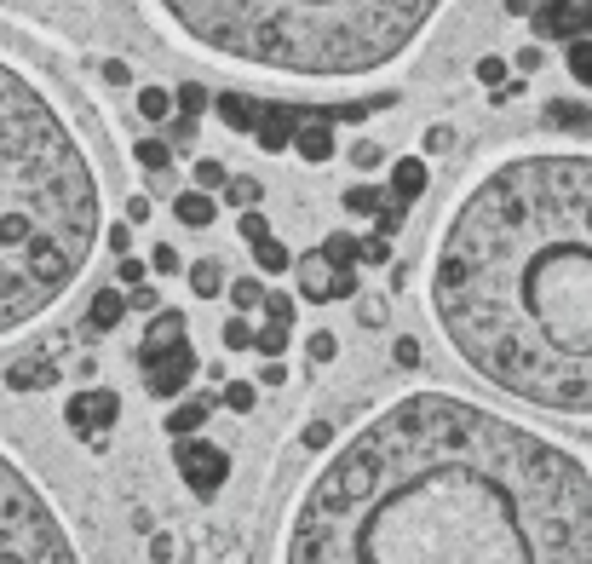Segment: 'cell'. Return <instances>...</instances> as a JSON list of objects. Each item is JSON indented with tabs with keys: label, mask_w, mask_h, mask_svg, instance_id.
I'll return each mask as SVG.
<instances>
[{
	"label": "cell",
	"mask_w": 592,
	"mask_h": 564,
	"mask_svg": "<svg viewBox=\"0 0 592 564\" xmlns=\"http://www.w3.org/2000/svg\"><path fill=\"white\" fill-rule=\"evenodd\" d=\"M0 564H81V547L58 507L6 449H0Z\"/></svg>",
	"instance_id": "5"
},
{
	"label": "cell",
	"mask_w": 592,
	"mask_h": 564,
	"mask_svg": "<svg viewBox=\"0 0 592 564\" xmlns=\"http://www.w3.org/2000/svg\"><path fill=\"white\" fill-rule=\"evenodd\" d=\"M288 334H294V329H271V323H265V329L253 334V346H259L265 357H282V352H288Z\"/></svg>",
	"instance_id": "24"
},
{
	"label": "cell",
	"mask_w": 592,
	"mask_h": 564,
	"mask_svg": "<svg viewBox=\"0 0 592 564\" xmlns=\"http://www.w3.org/2000/svg\"><path fill=\"white\" fill-rule=\"evenodd\" d=\"M196 426H202V403H179V409L167 415V432H173V438H184V432H196Z\"/></svg>",
	"instance_id": "23"
},
{
	"label": "cell",
	"mask_w": 592,
	"mask_h": 564,
	"mask_svg": "<svg viewBox=\"0 0 592 564\" xmlns=\"http://www.w3.org/2000/svg\"><path fill=\"white\" fill-rule=\"evenodd\" d=\"M552 121H564V127H581V121H587V116H581L575 104H552Z\"/></svg>",
	"instance_id": "36"
},
{
	"label": "cell",
	"mask_w": 592,
	"mask_h": 564,
	"mask_svg": "<svg viewBox=\"0 0 592 564\" xmlns=\"http://www.w3.org/2000/svg\"><path fill=\"white\" fill-rule=\"evenodd\" d=\"M196 185H207V190L225 185V167H219V162H196Z\"/></svg>",
	"instance_id": "34"
},
{
	"label": "cell",
	"mask_w": 592,
	"mask_h": 564,
	"mask_svg": "<svg viewBox=\"0 0 592 564\" xmlns=\"http://www.w3.org/2000/svg\"><path fill=\"white\" fill-rule=\"evenodd\" d=\"M184 116H196V110H202V87H184Z\"/></svg>",
	"instance_id": "38"
},
{
	"label": "cell",
	"mask_w": 592,
	"mask_h": 564,
	"mask_svg": "<svg viewBox=\"0 0 592 564\" xmlns=\"http://www.w3.org/2000/svg\"><path fill=\"white\" fill-rule=\"evenodd\" d=\"M52 380H58L52 363H18V369H12V386H18V392H35V386H52Z\"/></svg>",
	"instance_id": "17"
},
{
	"label": "cell",
	"mask_w": 592,
	"mask_h": 564,
	"mask_svg": "<svg viewBox=\"0 0 592 564\" xmlns=\"http://www.w3.org/2000/svg\"><path fill=\"white\" fill-rule=\"evenodd\" d=\"M190 340H184V317L179 311H161L156 323H150V334L138 340V363H156V357H167V352H184Z\"/></svg>",
	"instance_id": "10"
},
{
	"label": "cell",
	"mask_w": 592,
	"mask_h": 564,
	"mask_svg": "<svg viewBox=\"0 0 592 564\" xmlns=\"http://www.w3.org/2000/svg\"><path fill=\"white\" fill-rule=\"evenodd\" d=\"M299 121H305V110H288V104H282V110H265V121H259V150H271V156L288 150Z\"/></svg>",
	"instance_id": "11"
},
{
	"label": "cell",
	"mask_w": 592,
	"mask_h": 564,
	"mask_svg": "<svg viewBox=\"0 0 592 564\" xmlns=\"http://www.w3.org/2000/svg\"><path fill=\"white\" fill-rule=\"evenodd\" d=\"M294 150L305 156V162H328V156H334V127L317 121V116H305L299 121V133H294Z\"/></svg>",
	"instance_id": "12"
},
{
	"label": "cell",
	"mask_w": 592,
	"mask_h": 564,
	"mask_svg": "<svg viewBox=\"0 0 592 564\" xmlns=\"http://www.w3.org/2000/svg\"><path fill=\"white\" fill-rule=\"evenodd\" d=\"M357 288V271H340V265H328V254H305L299 259V294L305 300H345Z\"/></svg>",
	"instance_id": "7"
},
{
	"label": "cell",
	"mask_w": 592,
	"mask_h": 564,
	"mask_svg": "<svg viewBox=\"0 0 592 564\" xmlns=\"http://www.w3.org/2000/svg\"><path fill=\"white\" fill-rule=\"evenodd\" d=\"M478 81H483V87H506V58H483Z\"/></svg>",
	"instance_id": "30"
},
{
	"label": "cell",
	"mask_w": 592,
	"mask_h": 564,
	"mask_svg": "<svg viewBox=\"0 0 592 564\" xmlns=\"http://www.w3.org/2000/svg\"><path fill=\"white\" fill-rule=\"evenodd\" d=\"M225 403H230V409H242V415H248V409H253V386H248V380H236V386H225Z\"/></svg>",
	"instance_id": "33"
},
{
	"label": "cell",
	"mask_w": 592,
	"mask_h": 564,
	"mask_svg": "<svg viewBox=\"0 0 592 564\" xmlns=\"http://www.w3.org/2000/svg\"><path fill=\"white\" fill-rule=\"evenodd\" d=\"M138 162H144V167H167V144L144 139V144H138Z\"/></svg>",
	"instance_id": "31"
},
{
	"label": "cell",
	"mask_w": 592,
	"mask_h": 564,
	"mask_svg": "<svg viewBox=\"0 0 592 564\" xmlns=\"http://www.w3.org/2000/svg\"><path fill=\"white\" fill-rule=\"evenodd\" d=\"M225 196L236 202V208H259V196H265V190H259V179H230Z\"/></svg>",
	"instance_id": "25"
},
{
	"label": "cell",
	"mask_w": 592,
	"mask_h": 564,
	"mask_svg": "<svg viewBox=\"0 0 592 564\" xmlns=\"http://www.w3.org/2000/svg\"><path fill=\"white\" fill-rule=\"evenodd\" d=\"M179 472H184V484L202 495V501H213V495H219V484L230 478V455L219 444L190 438V444H179Z\"/></svg>",
	"instance_id": "6"
},
{
	"label": "cell",
	"mask_w": 592,
	"mask_h": 564,
	"mask_svg": "<svg viewBox=\"0 0 592 564\" xmlns=\"http://www.w3.org/2000/svg\"><path fill=\"white\" fill-rule=\"evenodd\" d=\"M443 340L495 392L592 415V156L495 162L443 219L432 254Z\"/></svg>",
	"instance_id": "2"
},
{
	"label": "cell",
	"mask_w": 592,
	"mask_h": 564,
	"mask_svg": "<svg viewBox=\"0 0 592 564\" xmlns=\"http://www.w3.org/2000/svg\"><path fill=\"white\" fill-rule=\"evenodd\" d=\"M253 259H259V271H288V248L265 236V242H253Z\"/></svg>",
	"instance_id": "20"
},
{
	"label": "cell",
	"mask_w": 592,
	"mask_h": 564,
	"mask_svg": "<svg viewBox=\"0 0 592 564\" xmlns=\"http://www.w3.org/2000/svg\"><path fill=\"white\" fill-rule=\"evenodd\" d=\"M311 357L328 363V357H334V334H311Z\"/></svg>",
	"instance_id": "35"
},
{
	"label": "cell",
	"mask_w": 592,
	"mask_h": 564,
	"mask_svg": "<svg viewBox=\"0 0 592 564\" xmlns=\"http://www.w3.org/2000/svg\"><path fill=\"white\" fill-rule=\"evenodd\" d=\"M219 282H225V271H219L213 259H202V265H196V294H219Z\"/></svg>",
	"instance_id": "27"
},
{
	"label": "cell",
	"mask_w": 592,
	"mask_h": 564,
	"mask_svg": "<svg viewBox=\"0 0 592 564\" xmlns=\"http://www.w3.org/2000/svg\"><path fill=\"white\" fill-rule=\"evenodd\" d=\"M144 369H150L144 386H150L156 398H179L184 386H190V375H196V352L184 346V352H167V357H156V363H144Z\"/></svg>",
	"instance_id": "9"
},
{
	"label": "cell",
	"mask_w": 592,
	"mask_h": 564,
	"mask_svg": "<svg viewBox=\"0 0 592 564\" xmlns=\"http://www.w3.org/2000/svg\"><path fill=\"white\" fill-rule=\"evenodd\" d=\"M345 208H351V213H380V208H386V190H380V185L345 190Z\"/></svg>",
	"instance_id": "19"
},
{
	"label": "cell",
	"mask_w": 592,
	"mask_h": 564,
	"mask_svg": "<svg viewBox=\"0 0 592 564\" xmlns=\"http://www.w3.org/2000/svg\"><path fill=\"white\" fill-rule=\"evenodd\" d=\"M121 282H127V288H138V282H144V265H133V259H127V265H121Z\"/></svg>",
	"instance_id": "39"
},
{
	"label": "cell",
	"mask_w": 592,
	"mask_h": 564,
	"mask_svg": "<svg viewBox=\"0 0 592 564\" xmlns=\"http://www.w3.org/2000/svg\"><path fill=\"white\" fill-rule=\"evenodd\" d=\"M138 110H144V116H167V93H161V87H144V93H138Z\"/></svg>",
	"instance_id": "29"
},
{
	"label": "cell",
	"mask_w": 592,
	"mask_h": 564,
	"mask_svg": "<svg viewBox=\"0 0 592 564\" xmlns=\"http://www.w3.org/2000/svg\"><path fill=\"white\" fill-rule=\"evenodd\" d=\"M322 254H328V265L351 271V259H357V242H351V236H322Z\"/></svg>",
	"instance_id": "21"
},
{
	"label": "cell",
	"mask_w": 592,
	"mask_h": 564,
	"mask_svg": "<svg viewBox=\"0 0 592 564\" xmlns=\"http://www.w3.org/2000/svg\"><path fill=\"white\" fill-rule=\"evenodd\" d=\"M282 564H592V472L483 403L409 392L299 490Z\"/></svg>",
	"instance_id": "1"
},
{
	"label": "cell",
	"mask_w": 592,
	"mask_h": 564,
	"mask_svg": "<svg viewBox=\"0 0 592 564\" xmlns=\"http://www.w3.org/2000/svg\"><path fill=\"white\" fill-rule=\"evenodd\" d=\"M564 64H570V75L581 81V87H592V35H587V41H570Z\"/></svg>",
	"instance_id": "18"
},
{
	"label": "cell",
	"mask_w": 592,
	"mask_h": 564,
	"mask_svg": "<svg viewBox=\"0 0 592 564\" xmlns=\"http://www.w3.org/2000/svg\"><path fill=\"white\" fill-rule=\"evenodd\" d=\"M236 231H242V242H265V236H271V225H265V213H242V225H236Z\"/></svg>",
	"instance_id": "26"
},
{
	"label": "cell",
	"mask_w": 592,
	"mask_h": 564,
	"mask_svg": "<svg viewBox=\"0 0 592 564\" xmlns=\"http://www.w3.org/2000/svg\"><path fill=\"white\" fill-rule=\"evenodd\" d=\"M173 213H179L184 225H190V231H207V225H213V196H207V190H184L179 202H173Z\"/></svg>",
	"instance_id": "16"
},
{
	"label": "cell",
	"mask_w": 592,
	"mask_h": 564,
	"mask_svg": "<svg viewBox=\"0 0 592 564\" xmlns=\"http://www.w3.org/2000/svg\"><path fill=\"white\" fill-rule=\"evenodd\" d=\"M265 323L271 329H294V300L288 294H265Z\"/></svg>",
	"instance_id": "22"
},
{
	"label": "cell",
	"mask_w": 592,
	"mask_h": 564,
	"mask_svg": "<svg viewBox=\"0 0 592 564\" xmlns=\"http://www.w3.org/2000/svg\"><path fill=\"white\" fill-rule=\"evenodd\" d=\"M121 317H127V294H121V288H98L92 306H87V323L92 329H115Z\"/></svg>",
	"instance_id": "14"
},
{
	"label": "cell",
	"mask_w": 592,
	"mask_h": 564,
	"mask_svg": "<svg viewBox=\"0 0 592 564\" xmlns=\"http://www.w3.org/2000/svg\"><path fill=\"white\" fill-rule=\"evenodd\" d=\"M259 380H265V386H282V357H276V363H265V369H259Z\"/></svg>",
	"instance_id": "40"
},
{
	"label": "cell",
	"mask_w": 592,
	"mask_h": 564,
	"mask_svg": "<svg viewBox=\"0 0 592 564\" xmlns=\"http://www.w3.org/2000/svg\"><path fill=\"white\" fill-rule=\"evenodd\" d=\"M156 271H167V277H173V271H179V254H173V248H156Z\"/></svg>",
	"instance_id": "37"
},
{
	"label": "cell",
	"mask_w": 592,
	"mask_h": 564,
	"mask_svg": "<svg viewBox=\"0 0 592 564\" xmlns=\"http://www.w3.org/2000/svg\"><path fill=\"white\" fill-rule=\"evenodd\" d=\"M225 346H230V352H242V346H253V329L242 323V317H236V323H225Z\"/></svg>",
	"instance_id": "32"
},
{
	"label": "cell",
	"mask_w": 592,
	"mask_h": 564,
	"mask_svg": "<svg viewBox=\"0 0 592 564\" xmlns=\"http://www.w3.org/2000/svg\"><path fill=\"white\" fill-rule=\"evenodd\" d=\"M230 300L242 311H253V306H265V294H259V282H230Z\"/></svg>",
	"instance_id": "28"
},
{
	"label": "cell",
	"mask_w": 592,
	"mask_h": 564,
	"mask_svg": "<svg viewBox=\"0 0 592 564\" xmlns=\"http://www.w3.org/2000/svg\"><path fill=\"white\" fill-rule=\"evenodd\" d=\"M104 236L81 133L29 70L0 58V340L64 300Z\"/></svg>",
	"instance_id": "3"
},
{
	"label": "cell",
	"mask_w": 592,
	"mask_h": 564,
	"mask_svg": "<svg viewBox=\"0 0 592 564\" xmlns=\"http://www.w3.org/2000/svg\"><path fill=\"white\" fill-rule=\"evenodd\" d=\"M115 415H121V398H115L110 386H92L81 398H69V426H75L81 438H104L115 426Z\"/></svg>",
	"instance_id": "8"
},
{
	"label": "cell",
	"mask_w": 592,
	"mask_h": 564,
	"mask_svg": "<svg viewBox=\"0 0 592 564\" xmlns=\"http://www.w3.org/2000/svg\"><path fill=\"white\" fill-rule=\"evenodd\" d=\"M207 58L294 81H357L397 64L443 0H150Z\"/></svg>",
	"instance_id": "4"
},
{
	"label": "cell",
	"mask_w": 592,
	"mask_h": 564,
	"mask_svg": "<svg viewBox=\"0 0 592 564\" xmlns=\"http://www.w3.org/2000/svg\"><path fill=\"white\" fill-rule=\"evenodd\" d=\"M219 116H225V127H236V133H259L265 110H259L248 93H225V98H219Z\"/></svg>",
	"instance_id": "13"
},
{
	"label": "cell",
	"mask_w": 592,
	"mask_h": 564,
	"mask_svg": "<svg viewBox=\"0 0 592 564\" xmlns=\"http://www.w3.org/2000/svg\"><path fill=\"white\" fill-rule=\"evenodd\" d=\"M420 190H426V162L403 156V162L391 167V196H397V202H414Z\"/></svg>",
	"instance_id": "15"
}]
</instances>
